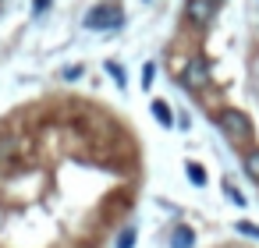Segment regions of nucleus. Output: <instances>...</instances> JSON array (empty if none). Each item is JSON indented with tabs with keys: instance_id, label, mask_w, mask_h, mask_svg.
<instances>
[{
	"instance_id": "nucleus-1",
	"label": "nucleus",
	"mask_w": 259,
	"mask_h": 248,
	"mask_svg": "<svg viewBox=\"0 0 259 248\" xmlns=\"http://www.w3.org/2000/svg\"><path fill=\"white\" fill-rule=\"evenodd\" d=\"M217 124L224 128V135H231V138H238V142H245V138L252 135V121H248V114H241V110H234V107L220 110V114H217Z\"/></svg>"
},
{
	"instance_id": "nucleus-2",
	"label": "nucleus",
	"mask_w": 259,
	"mask_h": 248,
	"mask_svg": "<svg viewBox=\"0 0 259 248\" xmlns=\"http://www.w3.org/2000/svg\"><path fill=\"white\" fill-rule=\"evenodd\" d=\"M117 25H124V15L110 4H96L85 15V29H117Z\"/></svg>"
},
{
	"instance_id": "nucleus-3",
	"label": "nucleus",
	"mask_w": 259,
	"mask_h": 248,
	"mask_svg": "<svg viewBox=\"0 0 259 248\" xmlns=\"http://www.w3.org/2000/svg\"><path fill=\"white\" fill-rule=\"evenodd\" d=\"M181 82H185V89H192V92L206 89V85H209V64H206L202 57H192L188 68H185V75H181Z\"/></svg>"
},
{
	"instance_id": "nucleus-4",
	"label": "nucleus",
	"mask_w": 259,
	"mask_h": 248,
	"mask_svg": "<svg viewBox=\"0 0 259 248\" xmlns=\"http://www.w3.org/2000/svg\"><path fill=\"white\" fill-rule=\"evenodd\" d=\"M185 15L195 22V25H206L213 18V0H188L185 4Z\"/></svg>"
},
{
	"instance_id": "nucleus-5",
	"label": "nucleus",
	"mask_w": 259,
	"mask_h": 248,
	"mask_svg": "<svg viewBox=\"0 0 259 248\" xmlns=\"http://www.w3.org/2000/svg\"><path fill=\"white\" fill-rule=\"evenodd\" d=\"M192 244H195V230L185 227V223H178L170 230V248H192Z\"/></svg>"
},
{
	"instance_id": "nucleus-6",
	"label": "nucleus",
	"mask_w": 259,
	"mask_h": 248,
	"mask_svg": "<svg viewBox=\"0 0 259 248\" xmlns=\"http://www.w3.org/2000/svg\"><path fill=\"white\" fill-rule=\"evenodd\" d=\"M153 117H156L163 128H170V124H174V114H170V107H167L163 100H153Z\"/></svg>"
},
{
	"instance_id": "nucleus-7",
	"label": "nucleus",
	"mask_w": 259,
	"mask_h": 248,
	"mask_svg": "<svg viewBox=\"0 0 259 248\" xmlns=\"http://www.w3.org/2000/svg\"><path fill=\"white\" fill-rule=\"evenodd\" d=\"M185 174H188V181H192V184H199V188L206 184V170H202L199 163H185Z\"/></svg>"
},
{
	"instance_id": "nucleus-8",
	"label": "nucleus",
	"mask_w": 259,
	"mask_h": 248,
	"mask_svg": "<svg viewBox=\"0 0 259 248\" xmlns=\"http://www.w3.org/2000/svg\"><path fill=\"white\" fill-rule=\"evenodd\" d=\"M245 174H248L252 181H259V149H252V153L245 156Z\"/></svg>"
},
{
	"instance_id": "nucleus-9",
	"label": "nucleus",
	"mask_w": 259,
	"mask_h": 248,
	"mask_svg": "<svg viewBox=\"0 0 259 248\" xmlns=\"http://www.w3.org/2000/svg\"><path fill=\"white\" fill-rule=\"evenodd\" d=\"M132 244H135V230H132V227H124V230H121V237H117V248H132Z\"/></svg>"
},
{
	"instance_id": "nucleus-10",
	"label": "nucleus",
	"mask_w": 259,
	"mask_h": 248,
	"mask_svg": "<svg viewBox=\"0 0 259 248\" xmlns=\"http://www.w3.org/2000/svg\"><path fill=\"white\" fill-rule=\"evenodd\" d=\"M224 195H227L231 202H238V206H245V199H241V191H238L234 184H227V181H224Z\"/></svg>"
},
{
	"instance_id": "nucleus-11",
	"label": "nucleus",
	"mask_w": 259,
	"mask_h": 248,
	"mask_svg": "<svg viewBox=\"0 0 259 248\" xmlns=\"http://www.w3.org/2000/svg\"><path fill=\"white\" fill-rule=\"evenodd\" d=\"M238 230H241L245 237H255V241H259V227H255V223H248V220H241V223H238Z\"/></svg>"
},
{
	"instance_id": "nucleus-12",
	"label": "nucleus",
	"mask_w": 259,
	"mask_h": 248,
	"mask_svg": "<svg viewBox=\"0 0 259 248\" xmlns=\"http://www.w3.org/2000/svg\"><path fill=\"white\" fill-rule=\"evenodd\" d=\"M107 71L114 75V82H117V85H124V68H121V64H114V61H110V64H107Z\"/></svg>"
},
{
	"instance_id": "nucleus-13",
	"label": "nucleus",
	"mask_w": 259,
	"mask_h": 248,
	"mask_svg": "<svg viewBox=\"0 0 259 248\" xmlns=\"http://www.w3.org/2000/svg\"><path fill=\"white\" fill-rule=\"evenodd\" d=\"M47 8H50V0H36V4H32V11H36V15H43Z\"/></svg>"
},
{
	"instance_id": "nucleus-14",
	"label": "nucleus",
	"mask_w": 259,
	"mask_h": 248,
	"mask_svg": "<svg viewBox=\"0 0 259 248\" xmlns=\"http://www.w3.org/2000/svg\"><path fill=\"white\" fill-rule=\"evenodd\" d=\"M153 82V64H146V71H142V85H149Z\"/></svg>"
}]
</instances>
